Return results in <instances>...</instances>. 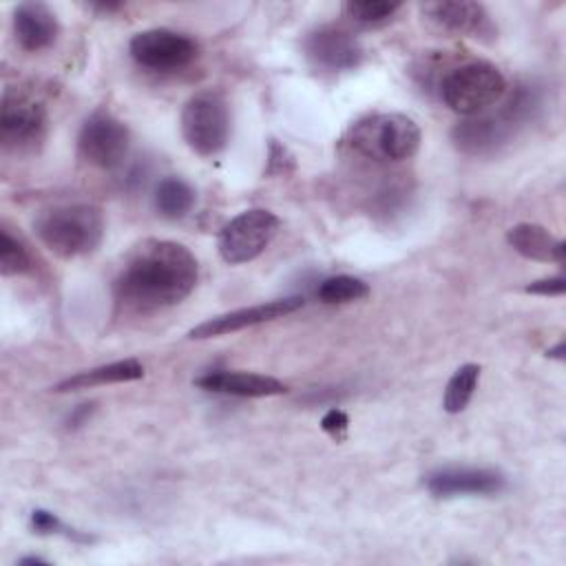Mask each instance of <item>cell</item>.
<instances>
[{
	"instance_id": "cell-11",
	"label": "cell",
	"mask_w": 566,
	"mask_h": 566,
	"mask_svg": "<svg viewBox=\"0 0 566 566\" xmlns=\"http://www.w3.org/2000/svg\"><path fill=\"white\" fill-rule=\"evenodd\" d=\"M305 55L325 71H349L363 60L358 40L338 24H323L310 31L303 40Z\"/></svg>"
},
{
	"instance_id": "cell-9",
	"label": "cell",
	"mask_w": 566,
	"mask_h": 566,
	"mask_svg": "<svg viewBox=\"0 0 566 566\" xmlns=\"http://www.w3.org/2000/svg\"><path fill=\"white\" fill-rule=\"evenodd\" d=\"M130 146V133L122 119L108 111L91 113L77 135L80 157L102 170H113L124 164Z\"/></svg>"
},
{
	"instance_id": "cell-13",
	"label": "cell",
	"mask_w": 566,
	"mask_h": 566,
	"mask_svg": "<svg viewBox=\"0 0 566 566\" xmlns=\"http://www.w3.org/2000/svg\"><path fill=\"white\" fill-rule=\"evenodd\" d=\"M303 298L301 296H285V298H274L268 303H259V305H250V307H241L228 314H219L214 318H208L203 323H199L197 327H192L188 332V338H212V336H223L230 332H239L252 325H261L268 321H276L281 316H287L292 312H296L298 307H303Z\"/></svg>"
},
{
	"instance_id": "cell-21",
	"label": "cell",
	"mask_w": 566,
	"mask_h": 566,
	"mask_svg": "<svg viewBox=\"0 0 566 566\" xmlns=\"http://www.w3.org/2000/svg\"><path fill=\"white\" fill-rule=\"evenodd\" d=\"M369 294V285L358 279V276H349V274H336L329 276L325 281H321L316 296L321 303L325 305H340V303H352L358 298H365Z\"/></svg>"
},
{
	"instance_id": "cell-14",
	"label": "cell",
	"mask_w": 566,
	"mask_h": 566,
	"mask_svg": "<svg viewBox=\"0 0 566 566\" xmlns=\"http://www.w3.org/2000/svg\"><path fill=\"white\" fill-rule=\"evenodd\" d=\"M422 13L429 22H433L436 27L449 33L471 35V38H486L495 33L491 15L480 2H471V0L427 2L422 7Z\"/></svg>"
},
{
	"instance_id": "cell-26",
	"label": "cell",
	"mask_w": 566,
	"mask_h": 566,
	"mask_svg": "<svg viewBox=\"0 0 566 566\" xmlns=\"http://www.w3.org/2000/svg\"><path fill=\"white\" fill-rule=\"evenodd\" d=\"M347 424H349V418H347V413L340 411V409H329V411L323 416V420H321L323 431H327L334 440H343V438H345Z\"/></svg>"
},
{
	"instance_id": "cell-16",
	"label": "cell",
	"mask_w": 566,
	"mask_h": 566,
	"mask_svg": "<svg viewBox=\"0 0 566 566\" xmlns=\"http://www.w3.org/2000/svg\"><path fill=\"white\" fill-rule=\"evenodd\" d=\"M195 385L226 396L239 398H265V396H281L287 391V385L263 374L252 371H208L195 378Z\"/></svg>"
},
{
	"instance_id": "cell-19",
	"label": "cell",
	"mask_w": 566,
	"mask_h": 566,
	"mask_svg": "<svg viewBox=\"0 0 566 566\" xmlns=\"http://www.w3.org/2000/svg\"><path fill=\"white\" fill-rule=\"evenodd\" d=\"M155 210L166 219H181L195 206V188L181 177H164L153 195Z\"/></svg>"
},
{
	"instance_id": "cell-20",
	"label": "cell",
	"mask_w": 566,
	"mask_h": 566,
	"mask_svg": "<svg viewBox=\"0 0 566 566\" xmlns=\"http://www.w3.org/2000/svg\"><path fill=\"white\" fill-rule=\"evenodd\" d=\"M478 380H480V365L467 363V365L458 367L444 389V398H442L444 411H449V413L464 411L478 389Z\"/></svg>"
},
{
	"instance_id": "cell-6",
	"label": "cell",
	"mask_w": 566,
	"mask_h": 566,
	"mask_svg": "<svg viewBox=\"0 0 566 566\" xmlns=\"http://www.w3.org/2000/svg\"><path fill=\"white\" fill-rule=\"evenodd\" d=\"M49 130L46 106L29 93L7 91L0 104V142L11 153H33Z\"/></svg>"
},
{
	"instance_id": "cell-12",
	"label": "cell",
	"mask_w": 566,
	"mask_h": 566,
	"mask_svg": "<svg viewBox=\"0 0 566 566\" xmlns=\"http://www.w3.org/2000/svg\"><path fill=\"white\" fill-rule=\"evenodd\" d=\"M424 486L433 497L495 495L506 486V480L486 467H442L424 478Z\"/></svg>"
},
{
	"instance_id": "cell-2",
	"label": "cell",
	"mask_w": 566,
	"mask_h": 566,
	"mask_svg": "<svg viewBox=\"0 0 566 566\" xmlns=\"http://www.w3.org/2000/svg\"><path fill=\"white\" fill-rule=\"evenodd\" d=\"M420 126L402 113H374L349 126L345 146L369 161H405L420 148Z\"/></svg>"
},
{
	"instance_id": "cell-24",
	"label": "cell",
	"mask_w": 566,
	"mask_h": 566,
	"mask_svg": "<svg viewBox=\"0 0 566 566\" xmlns=\"http://www.w3.org/2000/svg\"><path fill=\"white\" fill-rule=\"evenodd\" d=\"M31 528L35 533H42V535H46V533H64V535L75 537V539H88L86 535H77L73 528L64 526L55 513L44 511V509H35L31 513Z\"/></svg>"
},
{
	"instance_id": "cell-8",
	"label": "cell",
	"mask_w": 566,
	"mask_h": 566,
	"mask_svg": "<svg viewBox=\"0 0 566 566\" xmlns=\"http://www.w3.org/2000/svg\"><path fill=\"white\" fill-rule=\"evenodd\" d=\"M281 221L265 208L243 210L232 217L219 232L217 248L226 263L239 265L256 259L274 239Z\"/></svg>"
},
{
	"instance_id": "cell-23",
	"label": "cell",
	"mask_w": 566,
	"mask_h": 566,
	"mask_svg": "<svg viewBox=\"0 0 566 566\" xmlns=\"http://www.w3.org/2000/svg\"><path fill=\"white\" fill-rule=\"evenodd\" d=\"M398 9H400V2H387V0H360V2L352 0L343 4L345 15L360 24L387 22Z\"/></svg>"
},
{
	"instance_id": "cell-1",
	"label": "cell",
	"mask_w": 566,
	"mask_h": 566,
	"mask_svg": "<svg viewBox=\"0 0 566 566\" xmlns=\"http://www.w3.org/2000/svg\"><path fill=\"white\" fill-rule=\"evenodd\" d=\"M197 276V259L184 243L146 239L126 256L113 292L124 310L153 314L181 303L195 290Z\"/></svg>"
},
{
	"instance_id": "cell-5",
	"label": "cell",
	"mask_w": 566,
	"mask_h": 566,
	"mask_svg": "<svg viewBox=\"0 0 566 566\" xmlns=\"http://www.w3.org/2000/svg\"><path fill=\"white\" fill-rule=\"evenodd\" d=\"M181 135L201 157L221 153L230 139V108L219 91L195 93L181 111Z\"/></svg>"
},
{
	"instance_id": "cell-28",
	"label": "cell",
	"mask_w": 566,
	"mask_h": 566,
	"mask_svg": "<svg viewBox=\"0 0 566 566\" xmlns=\"http://www.w3.org/2000/svg\"><path fill=\"white\" fill-rule=\"evenodd\" d=\"M93 11H99V13H115L122 9V2H91L88 4Z\"/></svg>"
},
{
	"instance_id": "cell-30",
	"label": "cell",
	"mask_w": 566,
	"mask_h": 566,
	"mask_svg": "<svg viewBox=\"0 0 566 566\" xmlns=\"http://www.w3.org/2000/svg\"><path fill=\"white\" fill-rule=\"evenodd\" d=\"M20 564H46V559H42V557H22Z\"/></svg>"
},
{
	"instance_id": "cell-29",
	"label": "cell",
	"mask_w": 566,
	"mask_h": 566,
	"mask_svg": "<svg viewBox=\"0 0 566 566\" xmlns=\"http://www.w3.org/2000/svg\"><path fill=\"white\" fill-rule=\"evenodd\" d=\"M548 356H553V358H564V343H557L553 349H548Z\"/></svg>"
},
{
	"instance_id": "cell-22",
	"label": "cell",
	"mask_w": 566,
	"mask_h": 566,
	"mask_svg": "<svg viewBox=\"0 0 566 566\" xmlns=\"http://www.w3.org/2000/svg\"><path fill=\"white\" fill-rule=\"evenodd\" d=\"M33 268V259L24 243L13 237L7 228L0 230V272L4 276H18L27 274Z\"/></svg>"
},
{
	"instance_id": "cell-15",
	"label": "cell",
	"mask_w": 566,
	"mask_h": 566,
	"mask_svg": "<svg viewBox=\"0 0 566 566\" xmlns=\"http://www.w3.org/2000/svg\"><path fill=\"white\" fill-rule=\"evenodd\" d=\"M60 33L55 13L44 2H22L13 11V35L20 49L38 53L49 49Z\"/></svg>"
},
{
	"instance_id": "cell-7",
	"label": "cell",
	"mask_w": 566,
	"mask_h": 566,
	"mask_svg": "<svg viewBox=\"0 0 566 566\" xmlns=\"http://www.w3.org/2000/svg\"><path fill=\"white\" fill-rule=\"evenodd\" d=\"M531 104L533 99H528V93L517 91L497 113H480L467 117L451 133L455 146L471 155L493 150L497 144L506 142L513 135V128L517 126V122H522Z\"/></svg>"
},
{
	"instance_id": "cell-25",
	"label": "cell",
	"mask_w": 566,
	"mask_h": 566,
	"mask_svg": "<svg viewBox=\"0 0 566 566\" xmlns=\"http://www.w3.org/2000/svg\"><path fill=\"white\" fill-rule=\"evenodd\" d=\"M524 290L528 294H537V296H562L566 292V279L562 274L546 276V279L528 283Z\"/></svg>"
},
{
	"instance_id": "cell-10",
	"label": "cell",
	"mask_w": 566,
	"mask_h": 566,
	"mask_svg": "<svg viewBox=\"0 0 566 566\" xmlns=\"http://www.w3.org/2000/svg\"><path fill=\"white\" fill-rule=\"evenodd\" d=\"M130 57L148 71L170 73L186 69L199 55V46L186 33L172 29H148L137 33L128 44Z\"/></svg>"
},
{
	"instance_id": "cell-18",
	"label": "cell",
	"mask_w": 566,
	"mask_h": 566,
	"mask_svg": "<svg viewBox=\"0 0 566 566\" xmlns=\"http://www.w3.org/2000/svg\"><path fill=\"white\" fill-rule=\"evenodd\" d=\"M142 376H144V365L137 358H124V360H115V363L99 365V367L80 371L75 376H69L62 382H57L53 389L55 391H77V389H88V387H99V385L130 382V380H139Z\"/></svg>"
},
{
	"instance_id": "cell-27",
	"label": "cell",
	"mask_w": 566,
	"mask_h": 566,
	"mask_svg": "<svg viewBox=\"0 0 566 566\" xmlns=\"http://www.w3.org/2000/svg\"><path fill=\"white\" fill-rule=\"evenodd\" d=\"M91 411H93V405H80V407H75L73 409V413L69 416V427H80V424H84V420L91 416Z\"/></svg>"
},
{
	"instance_id": "cell-17",
	"label": "cell",
	"mask_w": 566,
	"mask_h": 566,
	"mask_svg": "<svg viewBox=\"0 0 566 566\" xmlns=\"http://www.w3.org/2000/svg\"><path fill=\"white\" fill-rule=\"evenodd\" d=\"M509 245L533 261H544V263H564L566 256V245L562 239H557L553 232H548L539 223H517L509 228L506 232Z\"/></svg>"
},
{
	"instance_id": "cell-4",
	"label": "cell",
	"mask_w": 566,
	"mask_h": 566,
	"mask_svg": "<svg viewBox=\"0 0 566 566\" xmlns=\"http://www.w3.org/2000/svg\"><path fill=\"white\" fill-rule=\"evenodd\" d=\"M506 93L502 71L484 60H471L451 69L440 82L442 102L464 117L486 113Z\"/></svg>"
},
{
	"instance_id": "cell-3",
	"label": "cell",
	"mask_w": 566,
	"mask_h": 566,
	"mask_svg": "<svg viewBox=\"0 0 566 566\" xmlns=\"http://www.w3.org/2000/svg\"><path fill=\"white\" fill-rule=\"evenodd\" d=\"M35 234L62 259L84 256L102 243L104 214L91 203L55 206L35 219Z\"/></svg>"
}]
</instances>
